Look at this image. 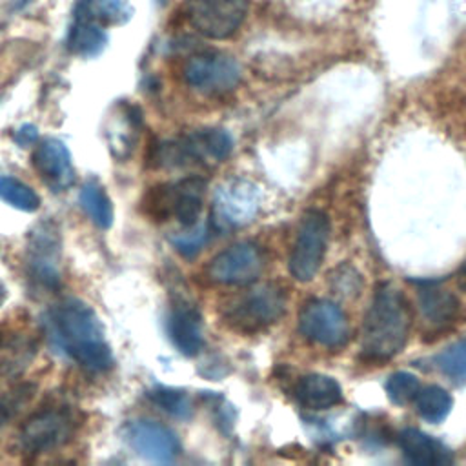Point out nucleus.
Returning <instances> with one entry per match:
<instances>
[{
	"label": "nucleus",
	"mask_w": 466,
	"mask_h": 466,
	"mask_svg": "<svg viewBox=\"0 0 466 466\" xmlns=\"http://www.w3.org/2000/svg\"><path fill=\"white\" fill-rule=\"evenodd\" d=\"M66 44L73 55L80 58H95L107 46V35L104 25L91 20L75 18L69 27Z\"/></svg>",
	"instance_id": "19"
},
{
	"label": "nucleus",
	"mask_w": 466,
	"mask_h": 466,
	"mask_svg": "<svg viewBox=\"0 0 466 466\" xmlns=\"http://www.w3.org/2000/svg\"><path fill=\"white\" fill-rule=\"evenodd\" d=\"M264 266L260 249L251 242H238L220 251L209 264V279L226 286H246L257 280Z\"/></svg>",
	"instance_id": "11"
},
{
	"label": "nucleus",
	"mask_w": 466,
	"mask_h": 466,
	"mask_svg": "<svg viewBox=\"0 0 466 466\" xmlns=\"http://www.w3.org/2000/svg\"><path fill=\"white\" fill-rule=\"evenodd\" d=\"M435 364L455 386H466V339L444 348L435 357Z\"/></svg>",
	"instance_id": "26"
},
{
	"label": "nucleus",
	"mask_w": 466,
	"mask_h": 466,
	"mask_svg": "<svg viewBox=\"0 0 466 466\" xmlns=\"http://www.w3.org/2000/svg\"><path fill=\"white\" fill-rule=\"evenodd\" d=\"M27 271L29 277L44 288L60 284V237L49 222L38 224L31 233L27 246Z\"/></svg>",
	"instance_id": "13"
},
{
	"label": "nucleus",
	"mask_w": 466,
	"mask_h": 466,
	"mask_svg": "<svg viewBox=\"0 0 466 466\" xmlns=\"http://www.w3.org/2000/svg\"><path fill=\"white\" fill-rule=\"evenodd\" d=\"M187 231H180L178 235H175V237H171V242L175 244V248L180 251V253H184V255H193V253H197L200 248H202V244L206 242V238H208V233H206V228H198V229H195V226H191V228H186Z\"/></svg>",
	"instance_id": "30"
},
{
	"label": "nucleus",
	"mask_w": 466,
	"mask_h": 466,
	"mask_svg": "<svg viewBox=\"0 0 466 466\" xmlns=\"http://www.w3.org/2000/svg\"><path fill=\"white\" fill-rule=\"evenodd\" d=\"M35 355L31 335L9 331L0 337V380L20 373Z\"/></svg>",
	"instance_id": "20"
},
{
	"label": "nucleus",
	"mask_w": 466,
	"mask_h": 466,
	"mask_svg": "<svg viewBox=\"0 0 466 466\" xmlns=\"http://www.w3.org/2000/svg\"><path fill=\"white\" fill-rule=\"evenodd\" d=\"M13 138H15V142H16L18 146L35 144L36 138H38V129H36L35 126H31V124H25V126H22V127L15 133Z\"/></svg>",
	"instance_id": "31"
},
{
	"label": "nucleus",
	"mask_w": 466,
	"mask_h": 466,
	"mask_svg": "<svg viewBox=\"0 0 466 466\" xmlns=\"http://www.w3.org/2000/svg\"><path fill=\"white\" fill-rule=\"evenodd\" d=\"M260 189L246 178L222 182L213 197V226L218 231L249 224L260 209Z\"/></svg>",
	"instance_id": "8"
},
{
	"label": "nucleus",
	"mask_w": 466,
	"mask_h": 466,
	"mask_svg": "<svg viewBox=\"0 0 466 466\" xmlns=\"http://www.w3.org/2000/svg\"><path fill=\"white\" fill-rule=\"evenodd\" d=\"M464 273H466V262H464Z\"/></svg>",
	"instance_id": "33"
},
{
	"label": "nucleus",
	"mask_w": 466,
	"mask_h": 466,
	"mask_svg": "<svg viewBox=\"0 0 466 466\" xmlns=\"http://www.w3.org/2000/svg\"><path fill=\"white\" fill-rule=\"evenodd\" d=\"M76 420L66 408H46L31 415L20 430V448L25 453L40 455L62 446L73 435Z\"/></svg>",
	"instance_id": "9"
},
{
	"label": "nucleus",
	"mask_w": 466,
	"mask_h": 466,
	"mask_svg": "<svg viewBox=\"0 0 466 466\" xmlns=\"http://www.w3.org/2000/svg\"><path fill=\"white\" fill-rule=\"evenodd\" d=\"M300 333L320 346L339 348L350 339V324L344 311L328 299L308 300L299 313Z\"/></svg>",
	"instance_id": "10"
},
{
	"label": "nucleus",
	"mask_w": 466,
	"mask_h": 466,
	"mask_svg": "<svg viewBox=\"0 0 466 466\" xmlns=\"http://www.w3.org/2000/svg\"><path fill=\"white\" fill-rule=\"evenodd\" d=\"M124 439L137 455L158 464L173 462L182 450L178 437L167 426L149 419L129 422Z\"/></svg>",
	"instance_id": "12"
},
{
	"label": "nucleus",
	"mask_w": 466,
	"mask_h": 466,
	"mask_svg": "<svg viewBox=\"0 0 466 466\" xmlns=\"http://www.w3.org/2000/svg\"><path fill=\"white\" fill-rule=\"evenodd\" d=\"M233 138L226 129L206 127L158 146L157 162L166 167L187 164H218L229 157Z\"/></svg>",
	"instance_id": "4"
},
{
	"label": "nucleus",
	"mask_w": 466,
	"mask_h": 466,
	"mask_svg": "<svg viewBox=\"0 0 466 466\" xmlns=\"http://www.w3.org/2000/svg\"><path fill=\"white\" fill-rule=\"evenodd\" d=\"M238 62L222 51H204L193 55L184 66L186 82L198 93L218 96L233 91L240 82Z\"/></svg>",
	"instance_id": "7"
},
{
	"label": "nucleus",
	"mask_w": 466,
	"mask_h": 466,
	"mask_svg": "<svg viewBox=\"0 0 466 466\" xmlns=\"http://www.w3.org/2000/svg\"><path fill=\"white\" fill-rule=\"evenodd\" d=\"M33 166L53 191H64L75 182V169L67 146L58 138H44L33 153Z\"/></svg>",
	"instance_id": "14"
},
{
	"label": "nucleus",
	"mask_w": 466,
	"mask_h": 466,
	"mask_svg": "<svg viewBox=\"0 0 466 466\" xmlns=\"http://www.w3.org/2000/svg\"><path fill=\"white\" fill-rule=\"evenodd\" d=\"M133 15L129 0H78L75 18L96 22L100 25L126 24Z\"/></svg>",
	"instance_id": "21"
},
{
	"label": "nucleus",
	"mask_w": 466,
	"mask_h": 466,
	"mask_svg": "<svg viewBox=\"0 0 466 466\" xmlns=\"http://www.w3.org/2000/svg\"><path fill=\"white\" fill-rule=\"evenodd\" d=\"M329 238V220L322 211L311 209L304 215L291 255H289V273L299 282H309L326 255Z\"/></svg>",
	"instance_id": "6"
},
{
	"label": "nucleus",
	"mask_w": 466,
	"mask_h": 466,
	"mask_svg": "<svg viewBox=\"0 0 466 466\" xmlns=\"http://www.w3.org/2000/svg\"><path fill=\"white\" fill-rule=\"evenodd\" d=\"M166 2H167V0H157V4H158V5H164Z\"/></svg>",
	"instance_id": "32"
},
{
	"label": "nucleus",
	"mask_w": 466,
	"mask_h": 466,
	"mask_svg": "<svg viewBox=\"0 0 466 466\" xmlns=\"http://www.w3.org/2000/svg\"><path fill=\"white\" fill-rule=\"evenodd\" d=\"M51 328L58 346L84 370L106 371L113 364L109 342L96 313L80 299H66L51 311Z\"/></svg>",
	"instance_id": "1"
},
{
	"label": "nucleus",
	"mask_w": 466,
	"mask_h": 466,
	"mask_svg": "<svg viewBox=\"0 0 466 466\" xmlns=\"http://www.w3.org/2000/svg\"><path fill=\"white\" fill-rule=\"evenodd\" d=\"M386 393L388 399L397 406H406L411 400H415L420 384L419 379L410 371H395L386 380Z\"/></svg>",
	"instance_id": "29"
},
{
	"label": "nucleus",
	"mask_w": 466,
	"mask_h": 466,
	"mask_svg": "<svg viewBox=\"0 0 466 466\" xmlns=\"http://www.w3.org/2000/svg\"><path fill=\"white\" fill-rule=\"evenodd\" d=\"M147 395L153 404H157L162 411L177 419H189L193 413V402L189 395L182 390L158 386V388H153Z\"/></svg>",
	"instance_id": "27"
},
{
	"label": "nucleus",
	"mask_w": 466,
	"mask_h": 466,
	"mask_svg": "<svg viewBox=\"0 0 466 466\" xmlns=\"http://www.w3.org/2000/svg\"><path fill=\"white\" fill-rule=\"evenodd\" d=\"M286 308V297L275 284H257L224 306V322L240 333H257L277 322Z\"/></svg>",
	"instance_id": "3"
},
{
	"label": "nucleus",
	"mask_w": 466,
	"mask_h": 466,
	"mask_svg": "<svg viewBox=\"0 0 466 466\" xmlns=\"http://www.w3.org/2000/svg\"><path fill=\"white\" fill-rule=\"evenodd\" d=\"M295 399L306 410H329L342 402L340 384L324 373H308L295 386Z\"/></svg>",
	"instance_id": "17"
},
{
	"label": "nucleus",
	"mask_w": 466,
	"mask_h": 466,
	"mask_svg": "<svg viewBox=\"0 0 466 466\" xmlns=\"http://www.w3.org/2000/svg\"><path fill=\"white\" fill-rule=\"evenodd\" d=\"M410 309L404 295L393 284H380L375 289L362 324V355L370 360L395 357L408 340Z\"/></svg>",
	"instance_id": "2"
},
{
	"label": "nucleus",
	"mask_w": 466,
	"mask_h": 466,
	"mask_svg": "<svg viewBox=\"0 0 466 466\" xmlns=\"http://www.w3.org/2000/svg\"><path fill=\"white\" fill-rule=\"evenodd\" d=\"M78 200L93 224H96L102 229L111 228L113 206H111V200L106 195L104 187L96 180L84 182V186L78 193Z\"/></svg>",
	"instance_id": "23"
},
{
	"label": "nucleus",
	"mask_w": 466,
	"mask_h": 466,
	"mask_svg": "<svg viewBox=\"0 0 466 466\" xmlns=\"http://www.w3.org/2000/svg\"><path fill=\"white\" fill-rule=\"evenodd\" d=\"M35 391H36L35 384L24 382L0 393V430L7 426L22 411L24 406L29 404Z\"/></svg>",
	"instance_id": "28"
},
{
	"label": "nucleus",
	"mask_w": 466,
	"mask_h": 466,
	"mask_svg": "<svg viewBox=\"0 0 466 466\" xmlns=\"http://www.w3.org/2000/svg\"><path fill=\"white\" fill-rule=\"evenodd\" d=\"M206 195V180L200 177H187L173 186H167L162 200L166 202L167 213H171L182 228L197 226Z\"/></svg>",
	"instance_id": "16"
},
{
	"label": "nucleus",
	"mask_w": 466,
	"mask_h": 466,
	"mask_svg": "<svg viewBox=\"0 0 466 466\" xmlns=\"http://www.w3.org/2000/svg\"><path fill=\"white\" fill-rule=\"evenodd\" d=\"M420 313L431 324H450L459 313V302L453 293L439 286H426L419 291Z\"/></svg>",
	"instance_id": "22"
},
{
	"label": "nucleus",
	"mask_w": 466,
	"mask_h": 466,
	"mask_svg": "<svg viewBox=\"0 0 466 466\" xmlns=\"http://www.w3.org/2000/svg\"><path fill=\"white\" fill-rule=\"evenodd\" d=\"M453 406V399L451 395L437 384H430L419 390L417 397H415V408L420 419H424L426 422H442Z\"/></svg>",
	"instance_id": "24"
},
{
	"label": "nucleus",
	"mask_w": 466,
	"mask_h": 466,
	"mask_svg": "<svg viewBox=\"0 0 466 466\" xmlns=\"http://www.w3.org/2000/svg\"><path fill=\"white\" fill-rule=\"evenodd\" d=\"M248 9L249 0H186L182 15L198 35L224 40L240 29Z\"/></svg>",
	"instance_id": "5"
},
{
	"label": "nucleus",
	"mask_w": 466,
	"mask_h": 466,
	"mask_svg": "<svg viewBox=\"0 0 466 466\" xmlns=\"http://www.w3.org/2000/svg\"><path fill=\"white\" fill-rule=\"evenodd\" d=\"M166 331L173 342V346L193 357L202 350L204 335H202V317L195 304L180 299L177 300L166 319Z\"/></svg>",
	"instance_id": "15"
},
{
	"label": "nucleus",
	"mask_w": 466,
	"mask_h": 466,
	"mask_svg": "<svg viewBox=\"0 0 466 466\" xmlns=\"http://www.w3.org/2000/svg\"><path fill=\"white\" fill-rule=\"evenodd\" d=\"M397 439L404 457L413 464L430 466L448 461V450L417 428H404Z\"/></svg>",
	"instance_id": "18"
},
{
	"label": "nucleus",
	"mask_w": 466,
	"mask_h": 466,
	"mask_svg": "<svg viewBox=\"0 0 466 466\" xmlns=\"http://www.w3.org/2000/svg\"><path fill=\"white\" fill-rule=\"evenodd\" d=\"M0 198L7 206L25 213L36 211L40 208V197L36 195V191L25 182L9 175L0 177Z\"/></svg>",
	"instance_id": "25"
}]
</instances>
